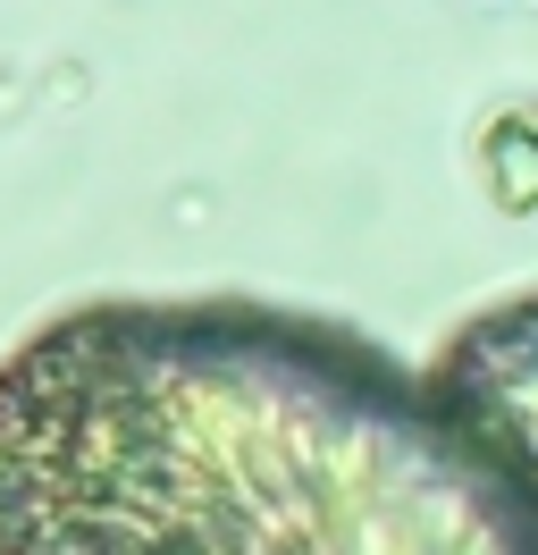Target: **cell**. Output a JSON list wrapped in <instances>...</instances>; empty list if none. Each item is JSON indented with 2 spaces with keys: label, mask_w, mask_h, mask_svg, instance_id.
<instances>
[{
  "label": "cell",
  "mask_w": 538,
  "mask_h": 555,
  "mask_svg": "<svg viewBox=\"0 0 538 555\" xmlns=\"http://www.w3.org/2000/svg\"><path fill=\"white\" fill-rule=\"evenodd\" d=\"M0 555H538V472L269 304H93L0 362Z\"/></svg>",
  "instance_id": "1"
},
{
  "label": "cell",
  "mask_w": 538,
  "mask_h": 555,
  "mask_svg": "<svg viewBox=\"0 0 538 555\" xmlns=\"http://www.w3.org/2000/svg\"><path fill=\"white\" fill-rule=\"evenodd\" d=\"M430 379L446 387V404H463L513 463L538 472V295L471 320Z\"/></svg>",
  "instance_id": "2"
}]
</instances>
